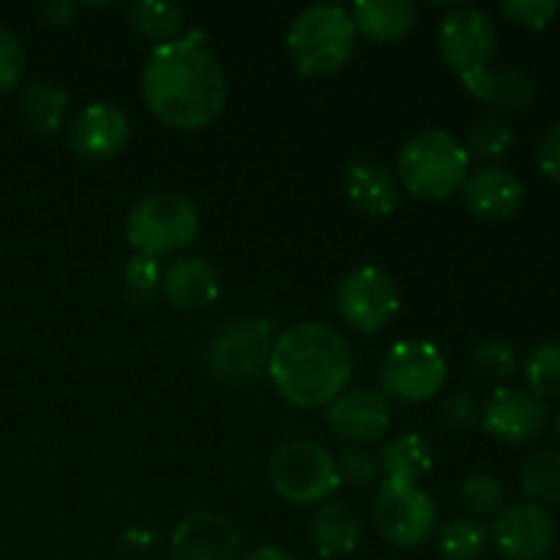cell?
I'll return each mask as SVG.
<instances>
[{"label": "cell", "instance_id": "obj_8", "mask_svg": "<svg viewBox=\"0 0 560 560\" xmlns=\"http://www.w3.org/2000/svg\"><path fill=\"white\" fill-rule=\"evenodd\" d=\"M448 366L441 350L424 339H402L381 364L383 394L405 405H421L443 392Z\"/></svg>", "mask_w": 560, "mask_h": 560}, {"label": "cell", "instance_id": "obj_37", "mask_svg": "<svg viewBox=\"0 0 560 560\" xmlns=\"http://www.w3.org/2000/svg\"><path fill=\"white\" fill-rule=\"evenodd\" d=\"M536 159H539L541 173L550 180H556V184H560V124L550 126V129L545 131V137L539 140V153H536Z\"/></svg>", "mask_w": 560, "mask_h": 560}, {"label": "cell", "instance_id": "obj_12", "mask_svg": "<svg viewBox=\"0 0 560 560\" xmlns=\"http://www.w3.org/2000/svg\"><path fill=\"white\" fill-rule=\"evenodd\" d=\"M326 421L350 446L377 443L392 427V399L377 388H350L328 405Z\"/></svg>", "mask_w": 560, "mask_h": 560}, {"label": "cell", "instance_id": "obj_1", "mask_svg": "<svg viewBox=\"0 0 560 560\" xmlns=\"http://www.w3.org/2000/svg\"><path fill=\"white\" fill-rule=\"evenodd\" d=\"M142 98L164 126L206 129L228 102V77L200 36L156 44L142 63Z\"/></svg>", "mask_w": 560, "mask_h": 560}, {"label": "cell", "instance_id": "obj_5", "mask_svg": "<svg viewBox=\"0 0 560 560\" xmlns=\"http://www.w3.org/2000/svg\"><path fill=\"white\" fill-rule=\"evenodd\" d=\"M200 233V213L178 191H151L131 206L126 241L135 255L162 257L186 249Z\"/></svg>", "mask_w": 560, "mask_h": 560}, {"label": "cell", "instance_id": "obj_28", "mask_svg": "<svg viewBox=\"0 0 560 560\" xmlns=\"http://www.w3.org/2000/svg\"><path fill=\"white\" fill-rule=\"evenodd\" d=\"M530 394L545 399H560V342H541L528 353L523 364Z\"/></svg>", "mask_w": 560, "mask_h": 560}, {"label": "cell", "instance_id": "obj_11", "mask_svg": "<svg viewBox=\"0 0 560 560\" xmlns=\"http://www.w3.org/2000/svg\"><path fill=\"white\" fill-rule=\"evenodd\" d=\"M337 310L350 328L372 337L397 317L399 290L383 268L361 266L339 284Z\"/></svg>", "mask_w": 560, "mask_h": 560}, {"label": "cell", "instance_id": "obj_21", "mask_svg": "<svg viewBox=\"0 0 560 560\" xmlns=\"http://www.w3.org/2000/svg\"><path fill=\"white\" fill-rule=\"evenodd\" d=\"M355 33L375 44H392L408 36L419 22V9L410 0H359L350 9Z\"/></svg>", "mask_w": 560, "mask_h": 560}, {"label": "cell", "instance_id": "obj_27", "mask_svg": "<svg viewBox=\"0 0 560 560\" xmlns=\"http://www.w3.org/2000/svg\"><path fill=\"white\" fill-rule=\"evenodd\" d=\"M487 550V528L476 520H452L438 530V552L443 560H481Z\"/></svg>", "mask_w": 560, "mask_h": 560}, {"label": "cell", "instance_id": "obj_38", "mask_svg": "<svg viewBox=\"0 0 560 560\" xmlns=\"http://www.w3.org/2000/svg\"><path fill=\"white\" fill-rule=\"evenodd\" d=\"M38 14L44 16V22L49 25H69L77 14V5L69 0H49V3L38 5Z\"/></svg>", "mask_w": 560, "mask_h": 560}, {"label": "cell", "instance_id": "obj_22", "mask_svg": "<svg viewBox=\"0 0 560 560\" xmlns=\"http://www.w3.org/2000/svg\"><path fill=\"white\" fill-rule=\"evenodd\" d=\"M312 547L320 558L350 556L361 541V520L345 503H323L310 528Z\"/></svg>", "mask_w": 560, "mask_h": 560}, {"label": "cell", "instance_id": "obj_10", "mask_svg": "<svg viewBox=\"0 0 560 560\" xmlns=\"http://www.w3.org/2000/svg\"><path fill=\"white\" fill-rule=\"evenodd\" d=\"M438 52L459 80L474 71L490 69L498 52L495 25L476 5H457L438 27Z\"/></svg>", "mask_w": 560, "mask_h": 560}, {"label": "cell", "instance_id": "obj_36", "mask_svg": "<svg viewBox=\"0 0 560 560\" xmlns=\"http://www.w3.org/2000/svg\"><path fill=\"white\" fill-rule=\"evenodd\" d=\"M22 74H25V52H22V44L16 42L14 33L0 27V93L20 85Z\"/></svg>", "mask_w": 560, "mask_h": 560}, {"label": "cell", "instance_id": "obj_19", "mask_svg": "<svg viewBox=\"0 0 560 560\" xmlns=\"http://www.w3.org/2000/svg\"><path fill=\"white\" fill-rule=\"evenodd\" d=\"M459 82L470 96L501 115H523L536 98V82L520 69H481Z\"/></svg>", "mask_w": 560, "mask_h": 560}, {"label": "cell", "instance_id": "obj_15", "mask_svg": "<svg viewBox=\"0 0 560 560\" xmlns=\"http://www.w3.org/2000/svg\"><path fill=\"white\" fill-rule=\"evenodd\" d=\"M547 424V405L525 388H498L481 408V427L503 443H530Z\"/></svg>", "mask_w": 560, "mask_h": 560}, {"label": "cell", "instance_id": "obj_29", "mask_svg": "<svg viewBox=\"0 0 560 560\" xmlns=\"http://www.w3.org/2000/svg\"><path fill=\"white\" fill-rule=\"evenodd\" d=\"M514 142L512 126L503 124L501 118H485L479 124H474L465 135V153L468 159H476V162H485L490 167L492 162L503 159L509 153Z\"/></svg>", "mask_w": 560, "mask_h": 560}, {"label": "cell", "instance_id": "obj_39", "mask_svg": "<svg viewBox=\"0 0 560 560\" xmlns=\"http://www.w3.org/2000/svg\"><path fill=\"white\" fill-rule=\"evenodd\" d=\"M244 560H293V558H290L284 550H279V547H257V550H252Z\"/></svg>", "mask_w": 560, "mask_h": 560}, {"label": "cell", "instance_id": "obj_4", "mask_svg": "<svg viewBox=\"0 0 560 560\" xmlns=\"http://www.w3.org/2000/svg\"><path fill=\"white\" fill-rule=\"evenodd\" d=\"M355 25L348 9L331 3L299 11L288 27V52L304 77L337 74L355 49Z\"/></svg>", "mask_w": 560, "mask_h": 560}, {"label": "cell", "instance_id": "obj_40", "mask_svg": "<svg viewBox=\"0 0 560 560\" xmlns=\"http://www.w3.org/2000/svg\"><path fill=\"white\" fill-rule=\"evenodd\" d=\"M558 435H560V416H558Z\"/></svg>", "mask_w": 560, "mask_h": 560}, {"label": "cell", "instance_id": "obj_20", "mask_svg": "<svg viewBox=\"0 0 560 560\" xmlns=\"http://www.w3.org/2000/svg\"><path fill=\"white\" fill-rule=\"evenodd\" d=\"M162 295L180 312H200L219 299V277L200 257H180L164 268Z\"/></svg>", "mask_w": 560, "mask_h": 560}, {"label": "cell", "instance_id": "obj_7", "mask_svg": "<svg viewBox=\"0 0 560 560\" xmlns=\"http://www.w3.org/2000/svg\"><path fill=\"white\" fill-rule=\"evenodd\" d=\"M273 492L293 506L326 503L339 490L337 463L331 454L312 441H290L279 446L268 468Z\"/></svg>", "mask_w": 560, "mask_h": 560}, {"label": "cell", "instance_id": "obj_34", "mask_svg": "<svg viewBox=\"0 0 560 560\" xmlns=\"http://www.w3.org/2000/svg\"><path fill=\"white\" fill-rule=\"evenodd\" d=\"M558 0H503L501 11L520 27L541 31L558 14Z\"/></svg>", "mask_w": 560, "mask_h": 560}, {"label": "cell", "instance_id": "obj_24", "mask_svg": "<svg viewBox=\"0 0 560 560\" xmlns=\"http://www.w3.org/2000/svg\"><path fill=\"white\" fill-rule=\"evenodd\" d=\"M69 109V93L49 80H33L20 93V113L42 135L60 129Z\"/></svg>", "mask_w": 560, "mask_h": 560}, {"label": "cell", "instance_id": "obj_16", "mask_svg": "<svg viewBox=\"0 0 560 560\" xmlns=\"http://www.w3.org/2000/svg\"><path fill=\"white\" fill-rule=\"evenodd\" d=\"M170 560H241V534L222 514L195 512L175 528Z\"/></svg>", "mask_w": 560, "mask_h": 560}, {"label": "cell", "instance_id": "obj_30", "mask_svg": "<svg viewBox=\"0 0 560 560\" xmlns=\"http://www.w3.org/2000/svg\"><path fill=\"white\" fill-rule=\"evenodd\" d=\"M465 509L476 517H498L506 503V490L501 481L490 474H470L459 490Z\"/></svg>", "mask_w": 560, "mask_h": 560}, {"label": "cell", "instance_id": "obj_13", "mask_svg": "<svg viewBox=\"0 0 560 560\" xmlns=\"http://www.w3.org/2000/svg\"><path fill=\"white\" fill-rule=\"evenodd\" d=\"M492 539L506 560H541L556 545V520L539 503L509 506L495 517Z\"/></svg>", "mask_w": 560, "mask_h": 560}, {"label": "cell", "instance_id": "obj_9", "mask_svg": "<svg viewBox=\"0 0 560 560\" xmlns=\"http://www.w3.org/2000/svg\"><path fill=\"white\" fill-rule=\"evenodd\" d=\"M438 512L432 498L421 487L381 481L372 503V525L388 545L413 550L435 534Z\"/></svg>", "mask_w": 560, "mask_h": 560}, {"label": "cell", "instance_id": "obj_31", "mask_svg": "<svg viewBox=\"0 0 560 560\" xmlns=\"http://www.w3.org/2000/svg\"><path fill=\"white\" fill-rule=\"evenodd\" d=\"M474 366L490 381H506L517 372V350L506 339H481L474 348Z\"/></svg>", "mask_w": 560, "mask_h": 560}, {"label": "cell", "instance_id": "obj_32", "mask_svg": "<svg viewBox=\"0 0 560 560\" xmlns=\"http://www.w3.org/2000/svg\"><path fill=\"white\" fill-rule=\"evenodd\" d=\"M162 277H164L162 262H159L156 257H148V255H131L124 268V279L129 293L135 295L137 301H148V304L162 293Z\"/></svg>", "mask_w": 560, "mask_h": 560}, {"label": "cell", "instance_id": "obj_25", "mask_svg": "<svg viewBox=\"0 0 560 560\" xmlns=\"http://www.w3.org/2000/svg\"><path fill=\"white\" fill-rule=\"evenodd\" d=\"M126 20L140 36L151 42H173L184 31V9L175 3H156V0H135L124 9Z\"/></svg>", "mask_w": 560, "mask_h": 560}, {"label": "cell", "instance_id": "obj_23", "mask_svg": "<svg viewBox=\"0 0 560 560\" xmlns=\"http://www.w3.org/2000/svg\"><path fill=\"white\" fill-rule=\"evenodd\" d=\"M377 463H381L383 481L419 487V481L432 470L435 457H432V448L424 438L408 432V435H399L397 441L388 443Z\"/></svg>", "mask_w": 560, "mask_h": 560}, {"label": "cell", "instance_id": "obj_26", "mask_svg": "<svg viewBox=\"0 0 560 560\" xmlns=\"http://www.w3.org/2000/svg\"><path fill=\"white\" fill-rule=\"evenodd\" d=\"M520 485L530 501L560 503V448H536L520 468Z\"/></svg>", "mask_w": 560, "mask_h": 560}, {"label": "cell", "instance_id": "obj_2", "mask_svg": "<svg viewBox=\"0 0 560 560\" xmlns=\"http://www.w3.org/2000/svg\"><path fill=\"white\" fill-rule=\"evenodd\" d=\"M353 350L326 323H295L273 339L268 375L279 397L295 408H323L353 381Z\"/></svg>", "mask_w": 560, "mask_h": 560}, {"label": "cell", "instance_id": "obj_3", "mask_svg": "<svg viewBox=\"0 0 560 560\" xmlns=\"http://www.w3.org/2000/svg\"><path fill=\"white\" fill-rule=\"evenodd\" d=\"M470 175V159L463 142L443 129H427L410 137L397 156L399 189L424 202H443L457 195Z\"/></svg>", "mask_w": 560, "mask_h": 560}, {"label": "cell", "instance_id": "obj_14", "mask_svg": "<svg viewBox=\"0 0 560 560\" xmlns=\"http://www.w3.org/2000/svg\"><path fill=\"white\" fill-rule=\"evenodd\" d=\"M129 118L115 104L93 102L69 124V148L85 162H109L129 142Z\"/></svg>", "mask_w": 560, "mask_h": 560}, {"label": "cell", "instance_id": "obj_35", "mask_svg": "<svg viewBox=\"0 0 560 560\" xmlns=\"http://www.w3.org/2000/svg\"><path fill=\"white\" fill-rule=\"evenodd\" d=\"M441 421L454 432H465L481 421V408L470 392H452L441 402Z\"/></svg>", "mask_w": 560, "mask_h": 560}, {"label": "cell", "instance_id": "obj_33", "mask_svg": "<svg viewBox=\"0 0 560 560\" xmlns=\"http://www.w3.org/2000/svg\"><path fill=\"white\" fill-rule=\"evenodd\" d=\"M334 463H337L339 485L366 487L372 485V481H377V476H381V463H377V457L361 446L342 448V454H339Z\"/></svg>", "mask_w": 560, "mask_h": 560}, {"label": "cell", "instance_id": "obj_6", "mask_svg": "<svg viewBox=\"0 0 560 560\" xmlns=\"http://www.w3.org/2000/svg\"><path fill=\"white\" fill-rule=\"evenodd\" d=\"M273 323L268 317H238L219 328L206 345V364L217 381L252 383L268 370L273 348Z\"/></svg>", "mask_w": 560, "mask_h": 560}, {"label": "cell", "instance_id": "obj_17", "mask_svg": "<svg viewBox=\"0 0 560 560\" xmlns=\"http://www.w3.org/2000/svg\"><path fill=\"white\" fill-rule=\"evenodd\" d=\"M350 206L370 219L392 217L402 200V189L392 170L370 156L350 159L342 175Z\"/></svg>", "mask_w": 560, "mask_h": 560}, {"label": "cell", "instance_id": "obj_18", "mask_svg": "<svg viewBox=\"0 0 560 560\" xmlns=\"http://www.w3.org/2000/svg\"><path fill=\"white\" fill-rule=\"evenodd\" d=\"M463 200L485 222H509L523 206V184L506 167H481L463 184Z\"/></svg>", "mask_w": 560, "mask_h": 560}]
</instances>
